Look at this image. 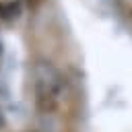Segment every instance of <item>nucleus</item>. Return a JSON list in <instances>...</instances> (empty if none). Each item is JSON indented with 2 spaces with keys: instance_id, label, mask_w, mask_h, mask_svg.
I'll return each mask as SVG.
<instances>
[{
  "instance_id": "2",
  "label": "nucleus",
  "mask_w": 132,
  "mask_h": 132,
  "mask_svg": "<svg viewBox=\"0 0 132 132\" xmlns=\"http://www.w3.org/2000/svg\"><path fill=\"white\" fill-rule=\"evenodd\" d=\"M2 124H4V118H2V111H0V128H2Z\"/></svg>"
},
{
  "instance_id": "1",
  "label": "nucleus",
  "mask_w": 132,
  "mask_h": 132,
  "mask_svg": "<svg viewBox=\"0 0 132 132\" xmlns=\"http://www.w3.org/2000/svg\"><path fill=\"white\" fill-rule=\"evenodd\" d=\"M33 91L37 111L54 113L66 95V78L50 60H39L33 66Z\"/></svg>"
}]
</instances>
